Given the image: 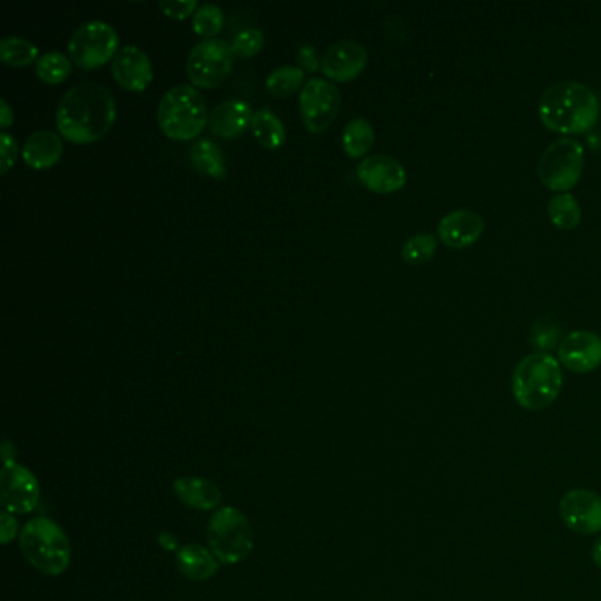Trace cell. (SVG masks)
<instances>
[{
  "mask_svg": "<svg viewBox=\"0 0 601 601\" xmlns=\"http://www.w3.org/2000/svg\"><path fill=\"white\" fill-rule=\"evenodd\" d=\"M117 106L112 92L104 85L80 83L67 90L57 106L60 134L76 145L99 141L112 129Z\"/></svg>",
  "mask_w": 601,
  "mask_h": 601,
  "instance_id": "obj_1",
  "label": "cell"
},
{
  "mask_svg": "<svg viewBox=\"0 0 601 601\" xmlns=\"http://www.w3.org/2000/svg\"><path fill=\"white\" fill-rule=\"evenodd\" d=\"M538 113L554 133L584 134L600 119V99L584 83H554L543 92Z\"/></svg>",
  "mask_w": 601,
  "mask_h": 601,
  "instance_id": "obj_2",
  "label": "cell"
},
{
  "mask_svg": "<svg viewBox=\"0 0 601 601\" xmlns=\"http://www.w3.org/2000/svg\"><path fill=\"white\" fill-rule=\"evenodd\" d=\"M563 388V371L549 353L522 358L512 376V394L520 408L542 411L556 401Z\"/></svg>",
  "mask_w": 601,
  "mask_h": 601,
  "instance_id": "obj_3",
  "label": "cell"
},
{
  "mask_svg": "<svg viewBox=\"0 0 601 601\" xmlns=\"http://www.w3.org/2000/svg\"><path fill=\"white\" fill-rule=\"evenodd\" d=\"M207 104L200 90L193 85H177L168 90L157 108V122L168 138L189 141L208 124Z\"/></svg>",
  "mask_w": 601,
  "mask_h": 601,
  "instance_id": "obj_4",
  "label": "cell"
},
{
  "mask_svg": "<svg viewBox=\"0 0 601 601\" xmlns=\"http://www.w3.org/2000/svg\"><path fill=\"white\" fill-rule=\"evenodd\" d=\"M20 545L25 559L38 572L60 575L71 563V545L64 531L50 519L30 520L23 527Z\"/></svg>",
  "mask_w": 601,
  "mask_h": 601,
  "instance_id": "obj_5",
  "label": "cell"
},
{
  "mask_svg": "<svg viewBox=\"0 0 601 601\" xmlns=\"http://www.w3.org/2000/svg\"><path fill=\"white\" fill-rule=\"evenodd\" d=\"M210 549L223 564H237L251 554L254 533L251 522L237 508H223L208 524Z\"/></svg>",
  "mask_w": 601,
  "mask_h": 601,
  "instance_id": "obj_6",
  "label": "cell"
},
{
  "mask_svg": "<svg viewBox=\"0 0 601 601\" xmlns=\"http://www.w3.org/2000/svg\"><path fill=\"white\" fill-rule=\"evenodd\" d=\"M584 171V147L572 138L549 145L538 163V177L550 191H570L579 184Z\"/></svg>",
  "mask_w": 601,
  "mask_h": 601,
  "instance_id": "obj_7",
  "label": "cell"
},
{
  "mask_svg": "<svg viewBox=\"0 0 601 601\" xmlns=\"http://www.w3.org/2000/svg\"><path fill=\"white\" fill-rule=\"evenodd\" d=\"M67 50L76 66L96 69L115 59L119 53V36L110 23L92 20L73 32Z\"/></svg>",
  "mask_w": 601,
  "mask_h": 601,
  "instance_id": "obj_8",
  "label": "cell"
},
{
  "mask_svg": "<svg viewBox=\"0 0 601 601\" xmlns=\"http://www.w3.org/2000/svg\"><path fill=\"white\" fill-rule=\"evenodd\" d=\"M233 69L231 45L223 39H205L187 57V76L198 89H216Z\"/></svg>",
  "mask_w": 601,
  "mask_h": 601,
  "instance_id": "obj_9",
  "label": "cell"
},
{
  "mask_svg": "<svg viewBox=\"0 0 601 601\" xmlns=\"http://www.w3.org/2000/svg\"><path fill=\"white\" fill-rule=\"evenodd\" d=\"M341 108V92L334 83L323 78H311L300 92V113L305 127L320 134L330 127Z\"/></svg>",
  "mask_w": 601,
  "mask_h": 601,
  "instance_id": "obj_10",
  "label": "cell"
},
{
  "mask_svg": "<svg viewBox=\"0 0 601 601\" xmlns=\"http://www.w3.org/2000/svg\"><path fill=\"white\" fill-rule=\"evenodd\" d=\"M559 515L577 535L601 533V496L593 490L573 489L559 503Z\"/></svg>",
  "mask_w": 601,
  "mask_h": 601,
  "instance_id": "obj_11",
  "label": "cell"
},
{
  "mask_svg": "<svg viewBox=\"0 0 601 601\" xmlns=\"http://www.w3.org/2000/svg\"><path fill=\"white\" fill-rule=\"evenodd\" d=\"M0 498L9 513H30L39 505L38 480L29 469L4 464L0 475Z\"/></svg>",
  "mask_w": 601,
  "mask_h": 601,
  "instance_id": "obj_12",
  "label": "cell"
},
{
  "mask_svg": "<svg viewBox=\"0 0 601 601\" xmlns=\"http://www.w3.org/2000/svg\"><path fill=\"white\" fill-rule=\"evenodd\" d=\"M559 362L577 374L593 372L601 364V337L589 330L566 335L559 344Z\"/></svg>",
  "mask_w": 601,
  "mask_h": 601,
  "instance_id": "obj_13",
  "label": "cell"
},
{
  "mask_svg": "<svg viewBox=\"0 0 601 601\" xmlns=\"http://www.w3.org/2000/svg\"><path fill=\"white\" fill-rule=\"evenodd\" d=\"M358 180L372 193L388 194L406 186V170L392 156L365 157L357 168Z\"/></svg>",
  "mask_w": 601,
  "mask_h": 601,
  "instance_id": "obj_14",
  "label": "cell"
},
{
  "mask_svg": "<svg viewBox=\"0 0 601 601\" xmlns=\"http://www.w3.org/2000/svg\"><path fill=\"white\" fill-rule=\"evenodd\" d=\"M367 66V50L358 41L346 39L328 48L321 60L325 76L334 82H351Z\"/></svg>",
  "mask_w": 601,
  "mask_h": 601,
  "instance_id": "obj_15",
  "label": "cell"
},
{
  "mask_svg": "<svg viewBox=\"0 0 601 601\" xmlns=\"http://www.w3.org/2000/svg\"><path fill=\"white\" fill-rule=\"evenodd\" d=\"M112 75L120 87L129 92H143L154 78L149 55L138 46H124L115 55Z\"/></svg>",
  "mask_w": 601,
  "mask_h": 601,
  "instance_id": "obj_16",
  "label": "cell"
},
{
  "mask_svg": "<svg viewBox=\"0 0 601 601\" xmlns=\"http://www.w3.org/2000/svg\"><path fill=\"white\" fill-rule=\"evenodd\" d=\"M485 230L482 216L468 208L453 210L439 221L438 235L452 249H464L476 244Z\"/></svg>",
  "mask_w": 601,
  "mask_h": 601,
  "instance_id": "obj_17",
  "label": "cell"
},
{
  "mask_svg": "<svg viewBox=\"0 0 601 601\" xmlns=\"http://www.w3.org/2000/svg\"><path fill=\"white\" fill-rule=\"evenodd\" d=\"M253 108L240 99L217 104L208 117L210 131L224 140L238 138L253 124Z\"/></svg>",
  "mask_w": 601,
  "mask_h": 601,
  "instance_id": "obj_18",
  "label": "cell"
},
{
  "mask_svg": "<svg viewBox=\"0 0 601 601\" xmlns=\"http://www.w3.org/2000/svg\"><path fill=\"white\" fill-rule=\"evenodd\" d=\"M64 145L53 131H36L23 143L22 159L32 170H50L59 163Z\"/></svg>",
  "mask_w": 601,
  "mask_h": 601,
  "instance_id": "obj_19",
  "label": "cell"
},
{
  "mask_svg": "<svg viewBox=\"0 0 601 601\" xmlns=\"http://www.w3.org/2000/svg\"><path fill=\"white\" fill-rule=\"evenodd\" d=\"M173 490L184 505L196 508V510H212L219 506L223 499V494L216 483L205 480V478H196V476L179 478L173 485Z\"/></svg>",
  "mask_w": 601,
  "mask_h": 601,
  "instance_id": "obj_20",
  "label": "cell"
},
{
  "mask_svg": "<svg viewBox=\"0 0 601 601\" xmlns=\"http://www.w3.org/2000/svg\"><path fill=\"white\" fill-rule=\"evenodd\" d=\"M177 566L184 577L201 582V580H208L216 575L217 557L214 556V552L193 543V545H186L184 549H180Z\"/></svg>",
  "mask_w": 601,
  "mask_h": 601,
  "instance_id": "obj_21",
  "label": "cell"
},
{
  "mask_svg": "<svg viewBox=\"0 0 601 601\" xmlns=\"http://www.w3.org/2000/svg\"><path fill=\"white\" fill-rule=\"evenodd\" d=\"M191 163L196 170L212 179L223 180L228 177L223 149L208 138L194 141L191 147Z\"/></svg>",
  "mask_w": 601,
  "mask_h": 601,
  "instance_id": "obj_22",
  "label": "cell"
},
{
  "mask_svg": "<svg viewBox=\"0 0 601 601\" xmlns=\"http://www.w3.org/2000/svg\"><path fill=\"white\" fill-rule=\"evenodd\" d=\"M251 129H253L254 138L265 149H281L286 141V129L282 126L281 119L270 108H261L254 113Z\"/></svg>",
  "mask_w": 601,
  "mask_h": 601,
  "instance_id": "obj_23",
  "label": "cell"
},
{
  "mask_svg": "<svg viewBox=\"0 0 601 601\" xmlns=\"http://www.w3.org/2000/svg\"><path fill=\"white\" fill-rule=\"evenodd\" d=\"M374 145V129L371 122L365 119H353L342 131V147L349 157L357 159L372 149Z\"/></svg>",
  "mask_w": 601,
  "mask_h": 601,
  "instance_id": "obj_24",
  "label": "cell"
},
{
  "mask_svg": "<svg viewBox=\"0 0 601 601\" xmlns=\"http://www.w3.org/2000/svg\"><path fill=\"white\" fill-rule=\"evenodd\" d=\"M550 221L559 230H575L582 221L579 201L572 194L561 193L552 196L547 205Z\"/></svg>",
  "mask_w": 601,
  "mask_h": 601,
  "instance_id": "obj_25",
  "label": "cell"
},
{
  "mask_svg": "<svg viewBox=\"0 0 601 601\" xmlns=\"http://www.w3.org/2000/svg\"><path fill=\"white\" fill-rule=\"evenodd\" d=\"M0 60L13 67H27L39 60V48L29 39L9 36L0 41Z\"/></svg>",
  "mask_w": 601,
  "mask_h": 601,
  "instance_id": "obj_26",
  "label": "cell"
},
{
  "mask_svg": "<svg viewBox=\"0 0 601 601\" xmlns=\"http://www.w3.org/2000/svg\"><path fill=\"white\" fill-rule=\"evenodd\" d=\"M305 71L302 67L282 66L267 76V90L275 97H288L304 87Z\"/></svg>",
  "mask_w": 601,
  "mask_h": 601,
  "instance_id": "obj_27",
  "label": "cell"
},
{
  "mask_svg": "<svg viewBox=\"0 0 601 601\" xmlns=\"http://www.w3.org/2000/svg\"><path fill=\"white\" fill-rule=\"evenodd\" d=\"M36 75L48 85H59L71 75V60L64 53H45L36 62Z\"/></svg>",
  "mask_w": 601,
  "mask_h": 601,
  "instance_id": "obj_28",
  "label": "cell"
},
{
  "mask_svg": "<svg viewBox=\"0 0 601 601\" xmlns=\"http://www.w3.org/2000/svg\"><path fill=\"white\" fill-rule=\"evenodd\" d=\"M438 249V238L431 233H418L409 237L402 245V260L408 265L418 267L427 261H431Z\"/></svg>",
  "mask_w": 601,
  "mask_h": 601,
  "instance_id": "obj_29",
  "label": "cell"
},
{
  "mask_svg": "<svg viewBox=\"0 0 601 601\" xmlns=\"http://www.w3.org/2000/svg\"><path fill=\"white\" fill-rule=\"evenodd\" d=\"M223 9L216 4H203L196 9L193 16V30L201 38L216 39L217 34L223 30Z\"/></svg>",
  "mask_w": 601,
  "mask_h": 601,
  "instance_id": "obj_30",
  "label": "cell"
},
{
  "mask_svg": "<svg viewBox=\"0 0 601 601\" xmlns=\"http://www.w3.org/2000/svg\"><path fill=\"white\" fill-rule=\"evenodd\" d=\"M265 45V34L260 29L240 30L235 39L231 41V52L238 59H253L256 53L261 52Z\"/></svg>",
  "mask_w": 601,
  "mask_h": 601,
  "instance_id": "obj_31",
  "label": "cell"
},
{
  "mask_svg": "<svg viewBox=\"0 0 601 601\" xmlns=\"http://www.w3.org/2000/svg\"><path fill=\"white\" fill-rule=\"evenodd\" d=\"M159 8L168 18L184 20L187 16H194L198 9V2L196 0H161Z\"/></svg>",
  "mask_w": 601,
  "mask_h": 601,
  "instance_id": "obj_32",
  "label": "cell"
},
{
  "mask_svg": "<svg viewBox=\"0 0 601 601\" xmlns=\"http://www.w3.org/2000/svg\"><path fill=\"white\" fill-rule=\"evenodd\" d=\"M0 149H2V166H0V175H6L16 163L18 157V145H16L15 136L4 133L0 134Z\"/></svg>",
  "mask_w": 601,
  "mask_h": 601,
  "instance_id": "obj_33",
  "label": "cell"
},
{
  "mask_svg": "<svg viewBox=\"0 0 601 601\" xmlns=\"http://www.w3.org/2000/svg\"><path fill=\"white\" fill-rule=\"evenodd\" d=\"M557 337H559V328H554L552 325H536L533 332V344L536 348L550 349L554 348Z\"/></svg>",
  "mask_w": 601,
  "mask_h": 601,
  "instance_id": "obj_34",
  "label": "cell"
},
{
  "mask_svg": "<svg viewBox=\"0 0 601 601\" xmlns=\"http://www.w3.org/2000/svg\"><path fill=\"white\" fill-rule=\"evenodd\" d=\"M298 62L302 64L304 67V71H309V73H314V71H318L321 66L320 55L316 52V48L311 45H304L298 48Z\"/></svg>",
  "mask_w": 601,
  "mask_h": 601,
  "instance_id": "obj_35",
  "label": "cell"
},
{
  "mask_svg": "<svg viewBox=\"0 0 601 601\" xmlns=\"http://www.w3.org/2000/svg\"><path fill=\"white\" fill-rule=\"evenodd\" d=\"M2 542L9 543L16 535V520L9 513H2Z\"/></svg>",
  "mask_w": 601,
  "mask_h": 601,
  "instance_id": "obj_36",
  "label": "cell"
},
{
  "mask_svg": "<svg viewBox=\"0 0 601 601\" xmlns=\"http://www.w3.org/2000/svg\"><path fill=\"white\" fill-rule=\"evenodd\" d=\"M0 106H2V113H0V124H2V129H8L11 127V124L15 122V113L11 110V106H9L8 101L6 99H2L0 101Z\"/></svg>",
  "mask_w": 601,
  "mask_h": 601,
  "instance_id": "obj_37",
  "label": "cell"
},
{
  "mask_svg": "<svg viewBox=\"0 0 601 601\" xmlns=\"http://www.w3.org/2000/svg\"><path fill=\"white\" fill-rule=\"evenodd\" d=\"M593 561L594 564H596V566H598V568L601 570V535L593 545Z\"/></svg>",
  "mask_w": 601,
  "mask_h": 601,
  "instance_id": "obj_38",
  "label": "cell"
},
{
  "mask_svg": "<svg viewBox=\"0 0 601 601\" xmlns=\"http://www.w3.org/2000/svg\"><path fill=\"white\" fill-rule=\"evenodd\" d=\"M161 536H164V538H166V542H164V540H161L164 549L173 550L175 549V547H177V542H175V538H173V536L168 535V533H164V535Z\"/></svg>",
  "mask_w": 601,
  "mask_h": 601,
  "instance_id": "obj_39",
  "label": "cell"
}]
</instances>
